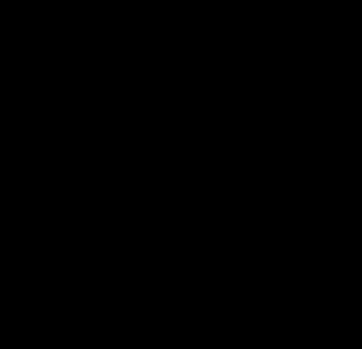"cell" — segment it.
Listing matches in <instances>:
<instances>
[]
</instances>
